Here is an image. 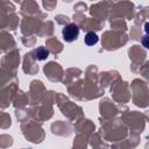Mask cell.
I'll return each instance as SVG.
<instances>
[{
  "label": "cell",
  "mask_w": 149,
  "mask_h": 149,
  "mask_svg": "<svg viewBox=\"0 0 149 149\" xmlns=\"http://www.w3.org/2000/svg\"><path fill=\"white\" fill-rule=\"evenodd\" d=\"M85 43L87 44V45H94V44H97L98 43V41H99V37H98V35L95 34V33H93V31H88L86 35H85Z\"/></svg>",
  "instance_id": "cell-3"
},
{
  "label": "cell",
  "mask_w": 149,
  "mask_h": 149,
  "mask_svg": "<svg viewBox=\"0 0 149 149\" xmlns=\"http://www.w3.org/2000/svg\"><path fill=\"white\" fill-rule=\"evenodd\" d=\"M62 35H63V40L65 42H73L78 38V35H79V28L77 24L74 23H69L66 24L63 30H62Z\"/></svg>",
  "instance_id": "cell-1"
},
{
  "label": "cell",
  "mask_w": 149,
  "mask_h": 149,
  "mask_svg": "<svg viewBox=\"0 0 149 149\" xmlns=\"http://www.w3.org/2000/svg\"><path fill=\"white\" fill-rule=\"evenodd\" d=\"M48 56H49V51H48L45 48H43V47H40V48L35 49V50L31 52V57H33V59H35V61H43V59H45Z\"/></svg>",
  "instance_id": "cell-2"
}]
</instances>
